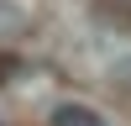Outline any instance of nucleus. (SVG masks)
Masks as SVG:
<instances>
[{
  "instance_id": "obj_1",
  "label": "nucleus",
  "mask_w": 131,
  "mask_h": 126,
  "mask_svg": "<svg viewBox=\"0 0 131 126\" xmlns=\"http://www.w3.org/2000/svg\"><path fill=\"white\" fill-rule=\"evenodd\" d=\"M52 126H105V121L89 110V105H73V100H63V105H52Z\"/></svg>"
}]
</instances>
